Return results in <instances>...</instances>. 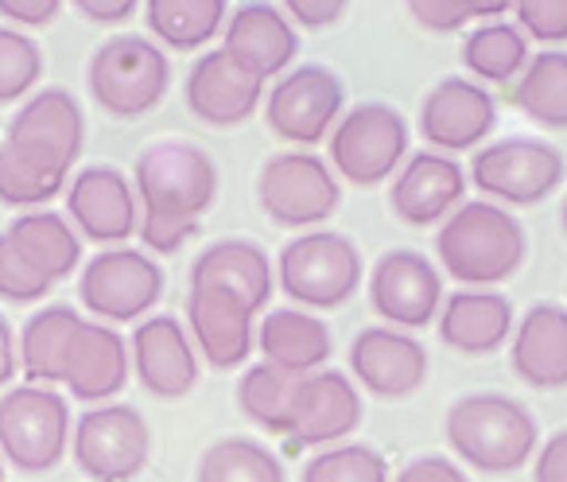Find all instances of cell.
<instances>
[{
  "mask_svg": "<svg viewBox=\"0 0 567 482\" xmlns=\"http://www.w3.org/2000/svg\"><path fill=\"white\" fill-rule=\"evenodd\" d=\"M133 191L141 203V237L152 254H175L195 237L218 198V167L190 141H156L136 156Z\"/></svg>",
  "mask_w": 567,
  "mask_h": 482,
  "instance_id": "obj_1",
  "label": "cell"
},
{
  "mask_svg": "<svg viewBox=\"0 0 567 482\" xmlns=\"http://www.w3.org/2000/svg\"><path fill=\"white\" fill-rule=\"evenodd\" d=\"M447 443L466 466L482 474H509L536 455L540 428L520 401L505 393H466L443 417Z\"/></svg>",
  "mask_w": 567,
  "mask_h": 482,
  "instance_id": "obj_2",
  "label": "cell"
},
{
  "mask_svg": "<svg viewBox=\"0 0 567 482\" xmlns=\"http://www.w3.org/2000/svg\"><path fill=\"white\" fill-rule=\"evenodd\" d=\"M435 254H440L447 277L463 280V285H502L525 265V226L505 206L474 198L440 226Z\"/></svg>",
  "mask_w": 567,
  "mask_h": 482,
  "instance_id": "obj_3",
  "label": "cell"
},
{
  "mask_svg": "<svg viewBox=\"0 0 567 482\" xmlns=\"http://www.w3.org/2000/svg\"><path fill=\"white\" fill-rule=\"evenodd\" d=\"M86 82L94 102L110 117L136 121L164 102L172 86V63H167V51L148 35H113L94 51Z\"/></svg>",
  "mask_w": 567,
  "mask_h": 482,
  "instance_id": "obj_4",
  "label": "cell"
},
{
  "mask_svg": "<svg viewBox=\"0 0 567 482\" xmlns=\"http://www.w3.org/2000/svg\"><path fill=\"white\" fill-rule=\"evenodd\" d=\"M276 273H280L284 296L300 304L303 311H331L354 300V293L362 288L365 265L347 234L308 229L280 249Z\"/></svg>",
  "mask_w": 567,
  "mask_h": 482,
  "instance_id": "obj_5",
  "label": "cell"
},
{
  "mask_svg": "<svg viewBox=\"0 0 567 482\" xmlns=\"http://www.w3.org/2000/svg\"><path fill=\"white\" fill-rule=\"evenodd\" d=\"M409 160V121L396 105L362 102L331 129V164L354 187H378Z\"/></svg>",
  "mask_w": 567,
  "mask_h": 482,
  "instance_id": "obj_6",
  "label": "cell"
},
{
  "mask_svg": "<svg viewBox=\"0 0 567 482\" xmlns=\"http://www.w3.org/2000/svg\"><path fill=\"white\" fill-rule=\"evenodd\" d=\"M71 404L48 386H17L0 397V455L17 471L43 474L66 455Z\"/></svg>",
  "mask_w": 567,
  "mask_h": 482,
  "instance_id": "obj_7",
  "label": "cell"
},
{
  "mask_svg": "<svg viewBox=\"0 0 567 482\" xmlns=\"http://www.w3.org/2000/svg\"><path fill=\"white\" fill-rule=\"evenodd\" d=\"M567 160L556 144L540 136H502L482 144L471 160V183L486 195V203L533 206L548 198L564 183Z\"/></svg>",
  "mask_w": 567,
  "mask_h": 482,
  "instance_id": "obj_8",
  "label": "cell"
},
{
  "mask_svg": "<svg viewBox=\"0 0 567 482\" xmlns=\"http://www.w3.org/2000/svg\"><path fill=\"white\" fill-rule=\"evenodd\" d=\"M257 198L260 211L288 229H308L327 222L342 203L339 175L331 172L323 156L316 152H280L260 167L257 180Z\"/></svg>",
  "mask_w": 567,
  "mask_h": 482,
  "instance_id": "obj_9",
  "label": "cell"
},
{
  "mask_svg": "<svg viewBox=\"0 0 567 482\" xmlns=\"http://www.w3.org/2000/svg\"><path fill=\"white\" fill-rule=\"evenodd\" d=\"M74 463L94 482H128L152 455V432L133 404H97L71 428Z\"/></svg>",
  "mask_w": 567,
  "mask_h": 482,
  "instance_id": "obj_10",
  "label": "cell"
},
{
  "mask_svg": "<svg viewBox=\"0 0 567 482\" xmlns=\"http://www.w3.org/2000/svg\"><path fill=\"white\" fill-rule=\"evenodd\" d=\"M347 113V86L331 66H296L265 98V121L288 144H319Z\"/></svg>",
  "mask_w": 567,
  "mask_h": 482,
  "instance_id": "obj_11",
  "label": "cell"
},
{
  "mask_svg": "<svg viewBox=\"0 0 567 482\" xmlns=\"http://www.w3.org/2000/svg\"><path fill=\"white\" fill-rule=\"evenodd\" d=\"M4 144H12L20 156L35 160L48 172L71 175L74 160L82 156V144H86V113L71 90L48 86L12 113Z\"/></svg>",
  "mask_w": 567,
  "mask_h": 482,
  "instance_id": "obj_12",
  "label": "cell"
},
{
  "mask_svg": "<svg viewBox=\"0 0 567 482\" xmlns=\"http://www.w3.org/2000/svg\"><path fill=\"white\" fill-rule=\"evenodd\" d=\"M164 296V269L141 249H105L79 277V300L105 324H133Z\"/></svg>",
  "mask_w": 567,
  "mask_h": 482,
  "instance_id": "obj_13",
  "label": "cell"
},
{
  "mask_svg": "<svg viewBox=\"0 0 567 482\" xmlns=\"http://www.w3.org/2000/svg\"><path fill=\"white\" fill-rule=\"evenodd\" d=\"M370 308L396 331H420L443 308V277L416 249H389L370 273Z\"/></svg>",
  "mask_w": 567,
  "mask_h": 482,
  "instance_id": "obj_14",
  "label": "cell"
},
{
  "mask_svg": "<svg viewBox=\"0 0 567 482\" xmlns=\"http://www.w3.org/2000/svg\"><path fill=\"white\" fill-rule=\"evenodd\" d=\"M66 214L79 237L113 249L141 229V203L133 183L110 164H90L74 175V183L66 187Z\"/></svg>",
  "mask_w": 567,
  "mask_h": 482,
  "instance_id": "obj_15",
  "label": "cell"
},
{
  "mask_svg": "<svg viewBox=\"0 0 567 482\" xmlns=\"http://www.w3.org/2000/svg\"><path fill=\"white\" fill-rule=\"evenodd\" d=\"M354 386L381 401H404L427 381V350L416 335L396 327H362L350 342Z\"/></svg>",
  "mask_w": 567,
  "mask_h": 482,
  "instance_id": "obj_16",
  "label": "cell"
},
{
  "mask_svg": "<svg viewBox=\"0 0 567 482\" xmlns=\"http://www.w3.org/2000/svg\"><path fill=\"white\" fill-rule=\"evenodd\" d=\"M362 424V393L342 370H316L300 381L288 420V443L334 448Z\"/></svg>",
  "mask_w": 567,
  "mask_h": 482,
  "instance_id": "obj_17",
  "label": "cell"
},
{
  "mask_svg": "<svg viewBox=\"0 0 567 482\" xmlns=\"http://www.w3.org/2000/svg\"><path fill=\"white\" fill-rule=\"evenodd\" d=\"M497 105L486 86L471 79H451L435 82L427 90L424 105H420V136L432 144V152H463L482 144L494 133Z\"/></svg>",
  "mask_w": 567,
  "mask_h": 482,
  "instance_id": "obj_18",
  "label": "cell"
},
{
  "mask_svg": "<svg viewBox=\"0 0 567 482\" xmlns=\"http://www.w3.org/2000/svg\"><path fill=\"white\" fill-rule=\"evenodd\" d=\"M466 195V172L443 152H416L401 164L389 187V206L409 226H435L447 222L463 206Z\"/></svg>",
  "mask_w": 567,
  "mask_h": 482,
  "instance_id": "obj_19",
  "label": "cell"
},
{
  "mask_svg": "<svg viewBox=\"0 0 567 482\" xmlns=\"http://www.w3.org/2000/svg\"><path fill=\"white\" fill-rule=\"evenodd\" d=\"M128 358H133L136 381L152 397L179 401L198 386V355L190 347V335L183 331V324L175 316L144 319L133 331Z\"/></svg>",
  "mask_w": 567,
  "mask_h": 482,
  "instance_id": "obj_20",
  "label": "cell"
},
{
  "mask_svg": "<svg viewBox=\"0 0 567 482\" xmlns=\"http://www.w3.org/2000/svg\"><path fill=\"white\" fill-rule=\"evenodd\" d=\"M221 51L252 74L257 82H268L292 66L296 51H300V35H296L292 20L284 17L276 4H241L234 17L226 20V40Z\"/></svg>",
  "mask_w": 567,
  "mask_h": 482,
  "instance_id": "obj_21",
  "label": "cell"
},
{
  "mask_svg": "<svg viewBox=\"0 0 567 482\" xmlns=\"http://www.w3.org/2000/svg\"><path fill=\"white\" fill-rule=\"evenodd\" d=\"M260 90L265 82H257L252 74H245L226 51H206L195 59V66L187 71V110L198 121L214 129H234L257 113L260 105Z\"/></svg>",
  "mask_w": 567,
  "mask_h": 482,
  "instance_id": "obj_22",
  "label": "cell"
},
{
  "mask_svg": "<svg viewBox=\"0 0 567 482\" xmlns=\"http://www.w3.org/2000/svg\"><path fill=\"white\" fill-rule=\"evenodd\" d=\"M226 293L257 316L272 300V265L268 254L249 237H221L206 246L190 265V293Z\"/></svg>",
  "mask_w": 567,
  "mask_h": 482,
  "instance_id": "obj_23",
  "label": "cell"
},
{
  "mask_svg": "<svg viewBox=\"0 0 567 482\" xmlns=\"http://www.w3.org/2000/svg\"><path fill=\"white\" fill-rule=\"evenodd\" d=\"M252 311L226 293H187V324L195 335L203 358L214 370H237L257 347V327Z\"/></svg>",
  "mask_w": 567,
  "mask_h": 482,
  "instance_id": "obj_24",
  "label": "cell"
},
{
  "mask_svg": "<svg viewBox=\"0 0 567 482\" xmlns=\"http://www.w3.org/2000/svg\"><path fill=\"white\" fill-rule=\"evenodd\" d=\"M513 370L533 389L567 386V308L536 304L513 327Z\"/></svg>",
  "mask_w": 567,
  "mask_h": 482,
  "instance_id": "obj_25",
  "label": "cell"
},
{
  "mask_svg": "<svg viewBox=\"0 0 567 482\" xmlns=\"http://www.w3.org/2000/svg\"><path fill=\"white\" fill-rule=\"evenodd\" d=\"M513 304L502 293L466 288L443 300L440 311V339L443 347L458 355H494L513 335Z\"/></svg>",
  "mask_w": 567,
  "mask_h": 482,
  "instance_id": "obj_26",
  "label": "cell"
},
{
  "mask_svg": "<svg viewBox=\"0 0 567 482\" xmlns=\"http://www.w3.org/2000/svg\"><path fill=\"white\" fill-rule=\"evenodd\" d=\"M128 370H133L128 342L105 324H82V331L74 335L71 358H66L63 386L79 401H110L113 393L125 389Z\"/></svg>",
  "mask_w": 567,
  "mask_h": 482,
  "instance_id": "obj_27",
  "label": "cell"
},
{
  "mask_svg": "<svg viewBox=\"0 0 567 482\" xmlns=\"http://www.w3.org/2000/svg\"><path fill=\"white\" fill-rule=\"evenodd\" d=\"M257 347L265 355V362L308 378V373L323 370L334 342H331V327L316 311L272 308L257 327Z\"/></svg>",
  "mask_w": 567,
  "mask_h": 482,
  "instance_id": "obj_28",
  "label": "cell"
},
{
  "mask_svg": "<svg viewBox=\"0 0 567 482\" xmlns=\"http://www.w3.org/2000/svg\"><path fill=\"white\" fill-rule=\"evenodd\" d=\"M86 319L66 304H48L24 324L17 350H20V370L35 381V386H55L66 373V358H71L74 335L82 331Z\"/></svg>",
  "mask_w": 567,
  "mask_h": 482,
  "instance_id": "obj_29",
  "label": "cell"
},
{
  "mask_svg": "<svg viewBox=\"0 0 567 482\" xmlns=\"http://www.w3.org/2000/svg\"><path fill=\"white\" fill-rule=\"evenodd\" d=\"M4 234L12 237V246H17L20 254H24L28 261H32L35 269L51 280V285L66 280L82 265L79 229L71 226V218H63V214H55V211L20 214Z\"/></svg>",
  "mask_w": 567,
  "mask_h": 482,
  "instance_id": "obj_30",
  "label": "cell"
},
{
  "mask_svg": "<svg viewBox=\"0 0 567 482\" xmlns=\"http://www.w3.org/2000/svg\"><path fill=\"white\" fill-rule=\"evenodd\" d=\"M509 102L551 133H567V51L528 55L525 71L509 90Z\"/></svg>",
  "mask_w": 567,
  "mask_h": 482,
  "instance_id": "obj_31",
  "label": "cell"
},
{
  "mask_svg": "<svg viewBox=\"0 0 567 482\" xmlns=\"http://www.w3.org/2000/svg\"><path fill=\"white\" fill-rule=\"evenodd\" d=\"M141 12L148 32L172 51H198L226 28L221 0H148Z\"/></svg>",
  "mask_w": 567,
  "mask_h": 482,
  "instance_id": "obj_32",
  "label": "cell"
},
{
  "mask_svg": "<svg viewBox=\"0 0 567 482\" xmlns=\"http://www.w3.org/2000/svg\"><path fill=\"white\" fill-rule=\"evenodd\" d=\"M458 59L478 79V86L482 82H517V74L528 63V40L509 20H489V24L466 32Z\"/></svg>",
  "mask_w": 567,
  "mask_h": 482,
  "instance_id": "obj_33",
  "label": "cell"
},
{
  "mask_svg": "<svg viewBox=\"0 0 567 482\" xmlns=\"http://www.w3.org/2000/svg\"><path fill=\"white\" fill-rule=\"evenodd\" d=\"M300 373H288L272 362H252L237 381V409L260 424L265 432L288 435V420H292L296 389H300Z\"/></svg>",
  "mask_w": 567,
  "mask_h": 482,
  "instance_id": "obj_34",
  "label": "cell"
},
{
  "mask_svg": "<svg viewBox=\"0 0 567 482\" xmlns=\"http://www.w3.org/2000/svg\"><path fill=\"white\" fill-rule=\"evenodd\" d=\"M195 482H288L284 463L249 435H221L198 455Z\"/></svg>",
  "mask_w": 567,
  "mask_h": 482,
  "instance_id": "obj_35",
  "label": "cell"
},
{
  "mask_svg": "<svg viewBox=\"0 0 567 482\" xmlns=\"http://www.w3.org/2000/svg\"><path fill=\"white\" fill-rule=\"evenodd\" d=\"M66 187V175L48 172L35 160L20 156L12 144H0V203L4 206H43Z\"/></svg>",
  "mask_w": 567,
  "mask_h": 482,
  "instance_id": "obj_36",
  "label": "cell"
},
{
  "mask_svg": "<svg viewBox=\"0 0 567 482\" xmlns=\"http://www.w3.org/2000/svg\"><path fill=\"white\" fill-rule=\"evenodd\" d=\"M300 482H389V463L365 443H334L308 459Z\"/></svg>",
  "mask_w": 567,
  "mask_h": 482,
  "instance_id": "obj_37",
  "label": "cell"
},
{
  "mask_svg": "<svg viewBox=\"0 0 567 482\" xmlns=\"http://www.w3.org/2000/svg\"><path fill=\"white\" fill-rule=\"evenodd\" d=\"M43 79V51L28 32L0 24V105H12L32 94Z\"/></svg>",
  "mask_w": 567,
  "mask_h": 482,
  "instance_id": "obj_38",
  "label": "cell"
},
{
  "mask_svg": "<svg viewBox=\"0 0 567 482\" xmlns=\"http://www.w3.org/2000/svg\"><path fill=\"white\" fill-rule=\"evenodd\" d=\"M409 17L427 32H458L474 20H502L509 17V0H412Z\"/></svg>",
  "mask_w": 567,
  "mask_h": 482,
  "instance_id": "obj_39",
  "label": "cell"
},
{
  "mask_svg": "<svg viewBox=\"0 0 567 482\" xmlns=\"http://www.w3.org/2000/svg\"><path fill=\"white\" fill-rule=\"evenodd\" d=\"M51 280L12 246L9 234H0V300L9 304H35L51 293Z\"/></svg>",
  "mask_w": 567,
  "mask_h": 482,
  "instance_id": "obj_40",
  "label": "cell"
},
{
  "mask_svg": "<svg viewBox=\"0 0 567 482\" xmlns=\"http://www.w3.org/2000/svg\"><path fill=\"white\" fill-rule=\"evenodd\" d=\"M525 40L567 43V0H517L509 4Z\"/></svg>",
  "mask_w": 567,
  "mask_h": 482,
  "instance_id": "obj_41",
  "label": "cell"
},
{
  "mask_svg": "<svg viewBox=\"0 0 567 482\" xmlns=\"http://www.w3.org/2000/svg\"><path fill=\"white\" fill-rule=\"evenodd\" d=\"M63 0H0V17L12 20V28H48L51 20H59Z\"/></svg>",
  "mask_w": 567,
  "mask_h": 482,
  "instance_id": "obj_42",
  "label": "cell"
},
{
  "mask_svg": "<svg viewBox=\"0 0 567 482\" xmlns=\"http://www.w3.org/2000/svg\"><path fill=\"white\" fill-rule=\"evenodd\" d=\"M393 482H471L466 471L447 455H416L412 463H404V471Z\"/></svg>",
  "mask_w": 567,
  "mask_h": 482,
  "instance_id": "obj_43",
  "label": "cell"
},
{
  "mask_svg": "<svg viewBox=\"0 0 567 482\" xmlns=\"http://www.w3.org/2000/svg\"><path fill=\"white\" fill-rule=\"evenodd\" d=\"M533 482H567V428L551 432L536 451Z\"/></svg>",
  "mask_w": 567,
  "mask_h": 482,
  "instance_id": "obj_44",
  "label": "cell"
},
{
  "mask_svg": "<svg viewBox=\"0 0 567 482\" xmlns=\"http://www.w3.org/2000/svg\"><path fill=\"white\" fill-rule=\"evenodd\" d=\"M74 9H79V17L90 20V24L117 28V24H125V20L136 17V9H141V4H136V0H79Z\"/></svg>",
  "mask_w": 567,
  "mask_h": 482,
  "instance_id": "obj_45",
  "label": "cell"
},
{
  "mask_svg": "<svg viewBox=\"0 0 567 482\" xmlns=\"http://www.w3.org/2000/svg\"><path fill=\"white\" fill-rule=\"evenodd\" d=\"M347 4L342 0H288V17L300 20L303 28H331L342 20Z\"/></svg>",
  "mask_w": 567,
  "mask_h": 482,
  "instance_id": "obj_46",
  "label": "cell"
},
{
  "mask_svg": "<svg viewBox=\"0 0 567 482\" xmlns=\"http://www.w3.org/2000/svg\"><path fill=\"white\" fill-rule=\"evenodd\" d=\"M20 370V350H17V335H12L9 319L0 316V386H9Z\"/></svg>",
  "mask_w": 567,
  "mask_h": 482,
  "instance_id": "obj_47",
  "label": "cell"
},
{
  "mask_svg": "<svg viewBox=\"0 0 567 482\" xmlns=\"http://www.w3.org/2000/svg\"><path fill=\"white\" fill-rule=\"evenodd\" d=\"M559 222H564V234H567V198H564V211H559Z\"/></svg>",
  "mask_w": 567,
  "mask_h": 482,
  "instance_id": "obj_48",
  "label": "cell"
},
{
  "mask_svg": "<svg viewBox=\"0 0 567 482\" xmlns=\"http://www.w3.org/2000/svg\"><path fill=\"white\" fill-rule=\"evenodd\" d=\"M0 482H4V463H0Z\"/></svg>",
  "mask_w": 567,
  "mask_h": 482,
  "instance_id": "obj_49",
  "label": "cell"
}]
</instances>
